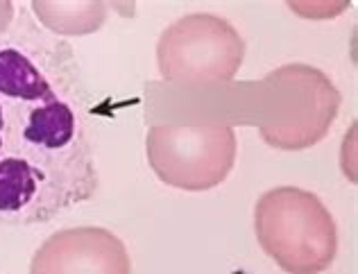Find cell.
<instances>
[{"mask_svg": "<svg viewBox=\"0 0 358 274\" xmlns=\"http://www.w3.org/2000/svg\"><path fill=\"white\" fill-rule=\"evenodd\" d=\"M98 184L91 93L73 45L21 14L0 34V226L50 222Z\"/></svg>", "mask_w": 358, "mask_h": 274, "instance_id": "1", "label": "cell"}, {"mask_svg": "<svg viewBox=\"0 0 358 274\" xmlns=\"http://www.w3.org/2000/svg\"><path fill=\"white\" fill-rule=\"evenodd\" d=\"M261 250L288 274H322L336 259L334 215L315 193L279 186L263 193L254 209Z\"/></svg>", "mask_w": 358, "mask_h": 274, "instance_id": "2", "label": "cell"}, {"mask_svg": "<svg viewBox=\"0 0 358 274\" xmlns=\"http://www.w3.org/2000/svg\"><path fill=\"white\" fill-rule=\"evenodd\" d=\"M150 168L164 184L188 193L220 186L236 164L238 140L227 122L155 125L148 129Z\"/></svg>", "mask_w": 358, "mask_h": 274, "instance_id": "3", "label": "cell"}, {"mask_svg": "<svg viewBox=\"0 0 358 274\" xmlns=\"http://www.w3.org/2000/svg\"><path fill=\"white\" fill-rule=\"evenodd\" d=\"M263 87L275 116L261 122V136L279 150H304L320 143L338 113L341 93L322 71L293 64L270 73Z\"/></svg>", "mask_w": 358, "mask_h": 274, "instance_id": "4", "label": "cell"}, {"mask_svg": "<svg viewBox=\"0 0 358 274\" xmlns=\"http://www.w3.org/2000/svg\"><path fill=\"white\" fill-rule=\"evenodd\" d=\"M243 59V36L215 14L197 12L177 18L157 43L159 73L171 82H229L236 78Z\"/></svg>", "mask_w": 358, "mask_h": 274, "instance_id": "5", "label": "cell"}, {"mask_svg": "<svg viewBox=\"0 0 358 274\" xmlns=\"http://www.w3.org/2000/svg\"><path fill=\"white\" fill-rule=\"evenodd\" d=\"M30 274H131V261L116 233L102 226H69L43 240Z\"/></svg>", "mask_w": 358, "mask_h": 274, "instance_id": "6", "label": "cell"}, {"mask_svg": "<svg viewBox=\"0 0 358 274\" xmlns=\"http://www.w3.org/2000/svg\"><path fill=\"white\" fill-rule=\"evenodd\" d=\"M34 16L39 18V23L48 30L50 34H71V36H82V34H93L100 30V25L105 23L109 5L107 3H43L36 0L30 5Z\"/></svg>", "mask_w": 358, "mask_h": 274, "instance_id": "7", "label": "cell"}, {"mask_svg": "<svg viewBox=\"0 0 358 274\" xmlns=\"http://www.w3.org/2000/svg\"><path fill=\"white\" fill-rule=\"evenodd\" d=\"M14 12H16L14 3H7V0H5V3H0V34H3L7 27L14 23V16H16Z\"/></svg>", "mask_w": 358, "mask_h": 274, "instance_id": "8", "label": "cell"}]
</instances>
